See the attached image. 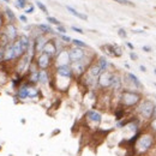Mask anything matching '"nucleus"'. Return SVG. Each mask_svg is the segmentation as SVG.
Listing matches in <instances>:
<instances>
[{
    "instance_id": "9",
    "label": "nucleus",
    "mask_w": 156,
    "mask_h": 156,
    "mask_svg": "<svg viewBox=\"0 0 156 156\" xmlns=\"http://www.w3.org/2000/svg\"><path fill=\"white\" fill-rule=\"evenodd\" d=\"M52 57H49V55H47L46 53H40V55L37 57L36 59V65H37V67H39L40 70H46V69H48L49 67V65H51V60Z\"/></svg>"
},
{
    "instance_id": "21",
    "label": "nucleus",
    "mask_w": 156,
    "mask_h": 156,
    "mask_svg": "<svg viewBox=\"0 0 156 156\" xmlns=\"http://www.w3.org/2000/svg\"><path fill=\"white\" fill-rule=\"evenodd\" d=\"M49 78H48V72L46 70H40L39 71V83L42 85H46L48 83Z\"/></svg>"
},
{
    "instance_id": "40",
    "label": "nucleus",
    "mask_w": 156,
    "mask_h": 156,
    "mask_svg": "<svg viewBox=\"0 0 156 156\" xmlns=\"http://www.w3.org/2000/svg\"><path fill=\"white\" fill-rule=\"evenodd\" d=\"M143 51H144V52H151V47H149V46H143Z\"/></svg>"
},
{
    "instance_id": "26",
    "label": "nucleus",
    "mask_w": 156,
    "mask_h": 156,
    "mask_svg": "<svg viewBox=\"0 0 156 156\" xmlns=\"http://www.w3.org/2000/svg\"><path fill=\"white\" fill-rule=\"evenodd\" d=\"M124 114H125V111H124V108H121V107H118L117 111H115V119H117L118 121H120L121 119H124Z\"/></svg>"
},
{
    "instance_id": "8",
    "label": "nucleus",
    "mask_w": 156,
    "mask_h": 156,
    "mask_svg": "<svg viewBox=\"0 0 156 156\" xmlns=\"http://www.w3.org/2000/svg\"><path fill=\"white\" fill-rule=\"evenodd\" d=\"M2 33L7 36V39L10 40L11 42H13V41H16L18 39L17 29H16L15 24H12V23H7L6 25H4V31Z\"/></svg>"
},
{
    "instance_id": "32",
    "label": "nucleus",
    "mask_w": 156,
    "mask_h": 156,
    "mask_svg": "<svg viewBox=\"0 0 156 156\" xmlns=\"http://www.w3.org/2000/svg\"><path fill=\"white\" fill-rule=\"evenodd\" d=\"M27 0H17V7H20V9H24L25 6H27Z\"/></svg>"
},
{
    "instance_id": "30",
    "label": "nucleus",
    "mask_w": 156,
    "mask_h": 156,
    "mask_svg": "<svg viewBox=\"0 0 156 156\" xmlns=\"http://www.w3.org/2000/svg\"><path fill=\"white\" fill-rule=\"evenodd\" d=\"M118 4H121V5H127V6H135L133 2H131L130 0H114Z\"/></svg>"
},
{
    "instance_id": "25",
    "label": "nucleus",
    "mask_w": 156,
    "mask_h": 156,
    "mask_svg": "<svg viewBox=\"0 0 156 156\" xmlns=\"http://www.w3.org/2000/svg\"><path fill=\"white\" fill-rule=\"evenodd\" d=\"M37 28H39L43 34H49V33H52V31H53V29H52V28H51V25H48V24H39V25H37Z\"/></svg>"
},
{
    "instance_id": "49",
    "label": "nucleus",
    "mask_w": 156,
    "mask_h": 156,
    "mask_svg": "<svg viewBox=\"0 0 156 156\" xmlns=\"http://www.w3.org/2000/svg\"><path fill=\"white\" fill-rule=\"evenodd\" d=\"M155 75H156V69H155Z\"/></svg>"
},
{
    "instance_id": "45",
    "label": "nucleus",
    "mask_w": 156,
    "mask_h": 156,
    "mask_svg": "<svg viewBox=\"0 0 156 156\" xmlns=\"http://www.w3.org/2000/svg\"><path fill=\"white\" fill-rule=\"evenodd\" d=\"M139 69H140V71H143V72H145V71H147L145 66H143V65H140V66H139Z\"/></svg>"
},
{
    "instance_id": "20",
    "label": "nucleus",
    "mask_w": 156,
    "mask_h": 156,
    "mask_svg": "<svg viewBox=\"0 0 156 156\" xmlns=\"http://www.w3.org/2000/svg\"><path fill=\"white\" fill-rule=\"evenodd\" d=\"M127 78H129V80L133 84V87H136L138 89H143V85H142L140 80L137 78L136 75H133V73H127Z\"/></svg>"
},
{
    "instance_id": "7",
    "label": "nucleus",
    "mask_w": 156,
    "mask_h": 156,
    "mask_svg": "<svg viewBox=\"0 0 156 156\" xmlns=\"http://www.w3.org/2000/svg\"><path fill=\"white\" fill-rule=\"evenodd\" d=\"M69 55H70V61L71 62H77L85 58V52L83 48L79 47H73L69 51Z\"/></svg>"
},
{
    "instance_id": "12",
    "label": "nucleus",
    "mask_w": 156,
    "mask_h": 156,
    "mask_svg": "<svg viewBox=\"0 0 156 156\" xmlns=\"http://www.w3.org/2000/svg\"><path fill=\"white\" fill-rule=\"evenodd\" d=\"M85 118H87L88 122H90V124H93L95 126H98L101 124V121H102V115L98 112L94 111V109L93 111H88L87 114H85Z\"/></svg>"
},
{
    "instance_id": "1",
    "label": "nucleus",
    "mask_w": 156,
    "mask_h": 156,
    "mask_svg": "<svg viewBox=\"0 0 156 156\" xmlns=\"http://www.w3.org/2000/svg\"><path fill=\"white\" fill-rule=\"evenodd\" d=\"M153 144H154V137L149 133H144L137 138L133 148H135L137 154H144L151 149Z\"/></svg>"
},
{
    "instance_id": "46",
    "label": "nucleus",
    "mask_w": 156,
    "mask_h": 156,
    "mask_svg": "<svg viewBox=\"0 0 156 156\" xmlns=\"http://www.w3.org/2000/svg\"><path fill=\"white\" fill-rule=\"evenodd\" d=\"M59 132H60V131H59V130H57V131H54V132H53V135H57V133H59Z\"/></svg>"
},
{
    "instance_id": "36",
    "label": "nucleus",
    "mask_w": 156,
    "mask_h": 156,
    "mask_svg": "<svg viewBox=\"0 0 156 156\" xmlns=\"http://www.w3.org/2000/svg\"><path fill=\"white\" fill-rule=\"evenodd\" d=\"M57 29H58V31H59V33H61L62 35H64V34L66 33V29H65V28H64L62 25H58V28H57Z\"/></svg>"
},
{
    "instance_id": "34",
    "label": "nucleus",
    "mask_w": 156,
    "mask_h": 156,
    "mask_svg": "<svg viewBox=\"0 0 156 156\" xmlns=\"http://www.w3.org/2000/svg\"><path fill=\"white\" fill-rule=\"evenodd\" d=\"M4 54H5V47H0V64L4 62Z\"/></svg>"
},
{
    "instance_id": "37",
    "label": "nucleus",
    "mask_w": 156,
    "mask_h": 156,
    "mask_svg": "<svg viewBox=\"0 0 156 156\" xmlns=\"http://www.w3.org/2000/svg\"><path fill=\"white\" fill-rule=\"evenodd\" d=\"M71 29H72L73 31H76V33H78V34H83V33H84V31H83L82 29H79V28H77V27H72Z\"/></svg>"
},
{
    "instance_id": "11",
    "label": "nucleus",
    "mask_w": 156,
    "mask_h": 156,
    "mask_svg": "<svg viewBox=\"0 0 156 156\" xmlns=\"http://www.w3.org/2000/svg\"><path fill=\"white\" fill-rule=\"evenodd\" d=\"M42 53H46L47 55L49 57H53V55H57L58 53V48H57V43L52 40H47V42L44 43L43 48H42Z\"/></svg>"
},
{
    "instance_id": "39",
    "label": "nucleus",
    "mask_w": 156,
    "mask_h": 156,
    "mask_svg": "<svg viewBox=\"0 0 156 156\" xmlns=\"http://www.w3.org/2000/svg\"><path fill=\"white\" fill-rule=\"evenodd\" d=\"M34 10H35V9H34V6H30L29 9H27V10H25V12H27V13H33V12H34Z\"/></svg>"
},
{
    "instance_id": "44",
    "label": "nucleus",
    "mask_w": 156,
    "mask_h": 156,
    "mask_svg": "<svg viewBox=\"0 0 156 156\" xmlns=\"http://www.w3.org/2000/svg\"><path fill=\"white\" fill-rule=\"evenodd\" d=\"M126 44H127V47H129L130 49H132V51H133V44H132V43H130V42H127Z\"/></svg>"
},
{
    "instance_id": "3",
    "label": "nucleus",
    "mask_w": 156,
    "mask_h": 156,
    "mask_svg": "<svg viewBox=\"0 0 156 156\" xmlns=\"http://www.w3.org/2000/svg\"><path fill=\"white\" fill-rule=\"evenodd\" d=\"M31 59H33V55L25 53L22 58L17 60V62H16V67H15V72H16V75H20V76H22L24 72H27V71L29 70L30 64L33 62Z\"/></svg>"
},
{
    "instance_id": "28",
    "label": "nucleus",
    "mask_w": 156,
    "mask_h": 156,
    "mask_svg": "<svg viewBox=\"0 0 156 156\" xmlns=\"http://www.w3.org/2000/svg\"><path fill=\"white\" fill-rule=\"evenodd\" d=\"M121 54H122V52H121V48L117 46V44H114V49H113V57H121Z\"/></svg>"
},
{
    "instance_id": "18",
    "label": "nucleus",
    "mask_w": 156,
    "mask_h": 156,
    "mask_svg": "<svg viewBox=\"0 0 156 156\" xmlns=\"http://www.w3.org/2000/svg\"><path fill=\"white\" fill-rule=\"evenodd\" d=\"M111 88L113 89V90H120L121 89V78L119 75L117 73H114L113 72V76H112V82H111Z\"/></svg>"
},
{
    "instance_id": "27",
    "label": "nucleus",
    "mask_w": 156,
    "mask_h": 156,
    "mask_svg": "<svg viewBox=\"0 0 156 156\" xmlns=\"http://www.w3.org/2000/svg\"><path fill=\"white\" fill-rule=\"evenodd\" d=\"M76 47H79V48H88V44L85 43V42H83V41H80V40H77V39H75V40H72L71 41Z\"/></svg>"
},
{
    "instance_id": "48",
    "label": "nucleus",
    "mask_w": 156,
    "mask_h": 156,
    "mask_svg": "<svg viewBox=\"0 0 156 156\" xmlns=\"http://www.w3.org/2000/svg\"><path fill=\"white\" fill-rule=\"evenodd\" d=\"M0 151H1V145H0Z\"/></svg>"
},
{
    "instance_id": "24",
    "label": "nucleus",
    "mask_w": 156,
    "mask_h": 156,
    "mask_svg": "<svg viewBox=\"0 0 156 156\" xmlns=\"http://www.w3.org/2000/svg\"><path fill=\"white\" fill-rule=\"evenodd\" d=\"M40 91L37 88L34 87H28V98H36L39 96Z\"/></svg>"
},
{
    "instance_id": "47",
    "label": "nucleus",
    "mask_w": 156,
    "mask_h": 156,
    "mask_svg": "<svg viewBox=\"0 0 156 156\" xmlns=\"http://www.w3.org/2000/svg\"><path fill=\"white\" fill-rule=\"evenodd\" d=\"M2 1H5V2H10V0H2Z\"/></svg>"
},
{
    "instance_id": "50",
    "label": "nucleus",
    "mask_w": 156,
    "mask_h": 156,
    "mask_svg": "<svg viewBox=\"0 0 156 156\" xmlns=\"http://www.w3.org/2000/svg\"><path fill=\"white\" fill-rule=\"evenodd\" d=\"M155 87H156V83H155Z\"/></svg>"
},
{
    "instance_id": "2",
    "label": "nucleus",
    "mask_w": 156,
    "mask_h": 156,
    "mask_svg": "<svg viewBox=\"0 0 156 156\" xmlns=\"http://www.w3.org/2000/svg\"><path fill=\"white\" fill-rule=\"evenodd\" d=\"M140 101V95L131 90H122L120 95V102L125 107H133Z\"/></svg>"
},
{
    "instance_id": "13",
    "label": "nucleus",
    "mask_w": 156,
    "mask_h": 156,
    "mask_svg": "<svg viewBox=\"0 0 156 156\" xmlns=\"http://www.w3.org/2000/svg\"><path fill=\"white\" fill-rule=\"evenodd\" d=\"M47 42V39L44 37L43 34H41L39 36H36L34 40L33 47H34V53H42V48L44 46V43Z\"/></svg>"
},
{
    "instance_id": "22",
    "label": "nucleus",
    "mask_w": 156,
    "mask_h": 156,
    "mask_svg": "<svg viewBox=\"0 0 156 156\" xmlns=\"http://www.w3.org/2000/svg\"><path fill=\"white\" fill-rule=\"evenodd\" d=\"M98 67L101 69V71H102V72H103V71H108L109 62H108V60L105 58V57H100V58H98Z\"/></svg>"
},
{
    "instance_id": "10",
    "label": "nucleus",
    "mask_w": 156,
    "mask_h": 156,
    "mask_svg": "<svg viewBox=\"0 0 156 156\" xmlns=\"http://www.w3.org/2000/svg\"><path fill=\"white\" fill-rule=\"evenodd\" d=\"M70 62V55H69V51L66 49H61L57 53V58H55V64L57 67L62 66V65H69Z\"/></svg>"
},
{
    "instance_id": "35",
    "label": "nucleus",
    "mask_w": 156,
    "mask_h": 156,
    "mask_svg": "<svg viewBox=\"0 0 156 156\" xmlns=\"http://www.w3.org/2000/svg\"><path fill=\"white\" fill-rule=\"evenodd\" d=\"M60 37H61V40H62L64 42H66V43H69V42H71V41H72L71 37H69V36H66V35H61Z\"/></svg>"
},
{
    "instance_id": "15",
    "label": "nucleus",
    "mask_w": 156,
    "mask_h": 156,
    "mask_svg": "<svg viewBox=\"0 0 156 156\" xmlns=\"http://www.w3.org/2000/svg\"><path fill=\"white\" fill-rule=\"evenodd\" d=\"M17 40L20 41V47H22V49H23V52H24V54L28 53V51H29V48H30V46H31V40L29 39L27 35H24V34L20 35Z\"/></svg>"
},
{
    "instance_id": "42",
    "label": "nucleus",
    "mask_w": 156,
    "mask_h": 156,
    "mask_svg": "<svg viewBox=\"0 0 156 156\" xmlns=\"http://www.w3.org/2000/svg\"><path fill=\"white\" fill-rule=\"evenodd\" d=\"M151 129L156 132V119H154V120H153V122H151Z\"/></svg>"
},
{
    "instance_id": "43",
    "label": "nucleus",
    "mask_w": 156,
    "mask_h": 156,
    "mask_svg": "<svg viewBox=\"0 0 156 156\" xmlns=\"http://www.w3.org/2000/svg\"><path fill=\"white\" fill-rule=\"evenodd\" d=\"M20 22H23V23H27V22H28L27 17H25V16H23V15H22V16H20Z\"/></svg>"
},
{
    "instance_id": "4",
    "label": "nucleus",
    "mask_w": 156,
    "mask_h": 156,
    "mask_svg": "<svg viewBox=\"0 0 156 156\" xmlns=\"http://www.w3.org/2000/svg\"><path fill=\"white\" fill-rule=\"evenodd\" d=\"M154 103L150 101V100H144L139 103L137 111H138V114L144 119H150L151 114H153V111H154Z\"/></svg>"
},
{
    "instance_id": "31",
    "label": "nucleus",
    "mask_w": 156,
    "mask_h": 156,
    "mask_svg": "<svg viewBox=\"0 0 156 156\" xmlns=\"http://www.w3.org/2000/svg\"><path fill=\"white\" fill-rule=\"evenodd\" d=\"M47 22H49L51 24H54V25H60V22L54 17H47Z\"/></svg>"
},
{
    "instance_id": "29",
    "label": "nucleus",
    "mask_w": 156,
    "mask_h": 156,
    "mask_svg": "<svg viewBox=\"0 0 156 156\" xmlns=\"http://www.w3.org/2000/svg\"><path fill=\"white\" fill-rule=\"evenodd\" d=\"M36 5H37V7H39V9L41 10V11H42V12H43V13H46V15L48 13V10H47V7H46V6H44V5H43L41 1H36Z\"/></svg>"
},
{
    "instance_id": "19",
    "label": "nucleus",
    "mask_w": 156,
    "mask_h": 156,
    "mask_svg": "<svg viewBox=\"0 0 156 156\" xmlns=\"http://www.w3.org/2000/svg\"><path fill=\"white\" fill-rule=\"evenodd\" d=\"M66 9H67V11H69L71 15H73L75 17H77V18H79V20H88V16H87V15L78 12L76 9H73V7H71V6H66Z\"/></svg>"
},
{
    "instance_id": "6",
    "label": "nucleus",
    "mask_w": 156,
    "mask_h": 156,
    "mask_svg": "<svg viewBox=\"0 0 156 156\" xmlns=\"http://www.w3.org/2000/svg\"><path fill=\"white\" fill-rule=\"evenodd\" d=\"M88 69L87 64L84 62V59L77 61V62H72L71 65V70H72V75H75L76 77H82L84 73H85V70Z\"/></svg>"
},
{
    "instance_id": "23",
    "label": "nucleus",
    "mask_w": 156,
    "mask_h": 156,
    "mask_svg": "<svg viewBox=\"0 0 156 156\" xmlns=\"http://www.w3.org/2000/svg\"><path fill=\"white\" fill-rule=\"evenodd\" d=\"M5 20H7L9 23H12V24H15V22H16V16H15V13L9 9V7H6L5 9Z\"/></svg>"
},
{
    "instance_id": "38",
    "label": "nucleus",
    "mask_w": 156,
    "mask_h": 156,
    "mask_svg": "<svg viewBox=\"0 0 156 156\" xmlns=\"http://www.w3.org/2000/svg\"><path fill=\"white\" fill-rule=\"evenodd\" d=\"M130 58L132 59V60H137V59H138V55H137L136 53L131 52V53H130Z\"/></svg>"
},
{
    "instance_id": "17",
    "label": "nucleus",
    "mask_w": 156,
    "mask_h": 156,
    "mask_svg": "<svg viewBox=\"0 0 156 156\" xmlns=\"http://www.w3.org/2000/svg\"><path fill=\"white\" fill-rule=\"evenodd\" d=\"M28 83H24V84H22L20 88H18V90H17V94H16V96L17 98H20V100H25V98H28Z\"/></svg>"
},
{
    "instance_id": "33",
    "label": "nucleus",
    "mask_w": 156,
    "mask_h": 156,
    "mask_svg": "<svg viewBox=\"0 0 156 156\" xmlns=\"http://www.w3.org/2000/svg\"><path fill=\"white\" fill-rule=\"evenodd\" d=\"M118 35H119L121 39H125V37L127 36V34H126V31H125L124 29H119V31H118Z\"/></svg>"
},
{
    "instance_id": "5",
    "label": "nucleus",
    "mask_w": 156,
    "mask_h": 156,
    "mask_svg": "<svg viewBox=\"0 0 156 156\" xmlns=\"http://www.w3.org/2000/svg\"><path fill=\"white\" fill-rule=\"evenodd\" d=\"M113 72L111 71H103L98 78V85L102 89H108L111 88V82H112Z\"/></svg>"
},
{
    "instance_id": "41",
    "label": "nucleus",
    "mask_w": 156,
    "mask_h": 156,
    "mask_svg": "<svg viewBox=\"0 0 156 156\" xmlns=\"http://www.w3.org/2000/svg\"><path fill=\"white\" fill-rule=\"evenodd\" d=\"M150 119H156V106H154V111H153V114H151V118Z\"/></svg>"
},
{
    "instance_id": "16",
    "label": "nucleus",
    "mask_w": 156,
    "mask_h": 156,
    "mask_svg": "<svg viewBox=\"0 0 156 156\" xmlns=\"http://www.w3.org/2000/svg\"><path fill=\"white\" fill-rule=\"evenodd\" d=\"M88 75L89 76H91V77H95V78H98V76L102 73V71H101V69L98 67V64H93V65H90V66H88Z\"/></svg>"
},
{
    "instance_id": "14",
    "label": "nucleus",
    "mask_w": 156,
    "mask_h": 156,
    "mask_svg": "<svg viewBox=\"0 0 156 156\" xmlns=\"http://www.w3.org/2000/svg\"><path fill=\"white\" fill-rule=\"evenodd\" d=\"M57 73H58L60 77H64V78H70L72 77V70H71V66L70 65H62V66H58L57 67Z\"/></svg>"
}]
</instances>
